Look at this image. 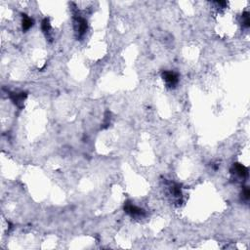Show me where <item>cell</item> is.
<instances>
[{
    "mask_svg": "<svg viewBox=\"0 0 250 250\" xmlns=\"http://www.w3.org/2000/svg\"><path fill=\"white\" fill-rule=\"evenodd\" d=\"M124 210L127 212L128 214H130L132 217H142L145 215V212L143 209L138 208L137 206L132 205L130 203H127L124 206Z\"/></svg>",
    "mask_w": 250,
    "mask_h": 250,
    "instance_id": "6da1fadb",
    "label": "cell"
},
{
    "mask_svg": "<svg viewBox=\"0 0 250 250\" xmlns=\"http://www.w3.org/2000/svg\"><path fill=\"white\" fill-rule=\"evenodd\" d=\"M162 77L170 87L175 86L178 82V76L172 71H164L162 74Z\"/></svg>",
    "mask_w": 250,
    "mask_h": 250,
    "instance_id": "7a4b0ae2",
    "label": "cell"
},
{
    "mask_svg": "<svg viewBox=\"0 0 250 250\" xmlns=\"http://www.w3.org/2000/svg\"><path fill=\"white\" fill-rule=\"evenodd\" d=\"M233 171L234 172H233V173L238 174V176H240L242 178H244V177H246L248 175V170H247V168L244 167L243 165L239 164V163H236V164L233 165Z\"/></svg>",
    "mask_w": 250,
    "mask_h": 250,
    "instance_id": "3957f363",
    "label": "cell"
},
{
    "mask_svg": "<svg viewBox=\"0 0 250 250\" xmlns=\"http://www.w3.org/2000/svg\"><path fill=\"white\" fill-rule=\"evenodd\" d=\"M77 26H78V32L80 35H82L87 29V22L84 19L78 18L77 19Z\"/></svg>",
    "mask_w": 250,
    "mask_h": 250,
    "instance_id": "277c9868",
    "label": "cell"
},
{
    "mask_svg": "<svg viewBox=\"0 0 250 250\" xmlns=\"http://www.w3.org/2000/svg\"><path fill=\"white\" fill-rule=\"evenodd\" d=\"M32 25H33V21L30 18L25 17L24 20H22V29H24V30L29 29L30 27H32Z\"/></svg>",
    "mask_w": 250,
    "mask_h": 250,
    "instance_id": "5b68a950",
    "label": "cell"
},
{
    "mask_svg": "<svg viewBox=\"0 0 250 250\" xmlns=\"http://www.w3.org/2000/svg\"><path fill=\"white\" fill-rule=\"evenodd\" d=\"M242 24L245 27H249L250 26V21H249V14L247 12H245L243 15H242Z\"/></svg>",
    "mask_w": 250,
    "mask_h": 250,
    "instance_id": "8992f818",
    "label": "cell"
},
{
    "mask_svg": "<svg viewBox=\"0 0 250 250\" xmlns=\"http://www.w3.org/2000/svg\"><path fill=\"white\" fill-rule=\"evenodd\" d=\"M49 29H50L49 20L48 19H44L43 22H42V30L44 32H49Z\"/></svg>",
    "mask_w": 250,
    "mask_h": 250,
    "instance_id": "52a82bcc",
    "label": "cell"
},
{
    "mask_svg": "<svg viewBox=\"0 0 250 250\" xmlns=\"http://www.w3.org/2000/svg\"><path fill=\"white\" fill-rule=\"evenodd\" d=\"M242 195H243V198H244L245 199H249L250 192H249V190H248L247 188L244 189V191H243V194H242Z\"/></svg>",
    "mask_w": 250,
    "mask_h": 250,
    "instance_id": "ba28073f",
    "label": "cell"
}]
</instances>
